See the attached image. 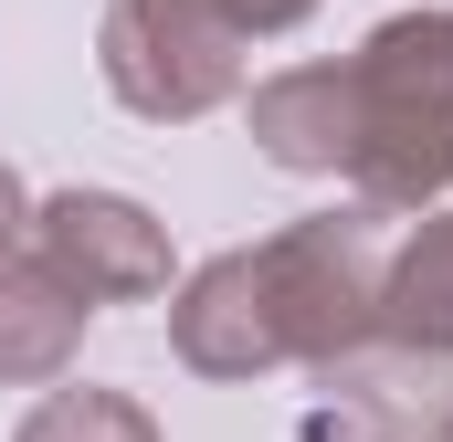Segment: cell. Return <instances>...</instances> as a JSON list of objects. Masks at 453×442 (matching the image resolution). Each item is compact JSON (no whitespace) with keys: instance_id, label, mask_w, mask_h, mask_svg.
Returning <instances> with one entry per match:
<instances>
[{"instance_id":"11","label":"cell","mask_w":453,"mask_h":442,"mask_svg":"<svg viewBox=\"0 0 453 442\" xmlns=\"http://www.w3.org/2000/svg\"><path fill=\"white\" fill-rule=\"evenodd\" d=\"M21 232H32V190H21V169L0 158V253H21Z\"/></svg>"},{"instance_id":"5","label":"cell","mask_w":453,"mask_h":442,"mask_svg":"<svg viewBox=\"0 0 453 442\" xmlns=\"http://www.w3.org/2000/svg\"><path fill=\"white\" fill-rule=\"evenodd\" d=\"M169 347H180V369H201V379H264V369H285L274 306H264V285H253V253H211V263L169 295Z\"/></svg>"},{"instance_id":"12","label":"cell","mask_w":453,"mask_h":442,"mask_svg":"<svg viewBox=\"0 0 453 442\" xmlns=\"http://www.w3.org/2000/svg\"><path fill=\"white\" fill-rule=\"evenodd\" d=\"M433 442H453V379H443V411H433Z\"/></svg>"},{"instance_id":"7","label":"cell","mask_w":453,"mask_h":442,"mask_svg":"<svg viewBox=\"0 0 453 442\" xmlns=\"http://www.w3.org/2000/svg\"><path fill=\"white\" fill-rule=\"evenodd\" d=\"M380 337L401 358H453V211H422L380 263Z\"/></svg>"},{"instance_id":"6","label":"cell","mask_w":453,"mask_h":442,"mask_svg":"<svg viewBox=\"0 0 453 442\" xmlns=\"http://www.w3.org/2000/svg\"><path fill=\"white\" fill-rule=\"evenodd\" d=\"M253 148L296 179H348V148H358V116H348V64H296V74H264L253 85Z\"/></svg>"},{"instance_id":"3","label":"cell","mask_w":453,"mask_h":442,"mask_svg":"<svg viewBox=\"0 0 453 442\" xmlns=\"http://www.w3.org/2000/svg\"><path fill=\"white\" fill-rule=\"evenodd\" d=\"M96 64H106V95L148 126H190L242 95V32L211 0H106Z\"/></svg>"},{"instance_id":"8","label":"cell","mask_w":453,"mask_h":442,"mask_svg":"<svg viewBox=\"0 0 453 442\" xmlns=\"http://www.w3.org/2000/svg\"><path fill=\"white\" fill-rule=\"evenodd\" d=\"M74 347H85V306H74L32 253H0V390L64 379Z\"/></svg>"},{"instance_id":"9","label":"cell","mask_w":453,"mask_h":442,"mask_svg":"<svg viewBox=\"0 0 453 442\" xmlns=\"http://www.w3.org/2000/svg\"><path fill=\"white\" fill-rule=\"evenodd\" d=\"M11 442H158V422H148L127 390H53Z\"/></svg>"},{"instance_id":"4","label":"cell","mask_w":453,"mask_h":442,"mask_svg":"<svg viewBox=\"0 0 453 442\" xmlns=\"http://www.w3.org/2000/svg\"><path fill=\"white\" fill-rule=\"evenodd\" d=\"M32 263L96 316V306H148L169 295V232L127 190H53L32 201Z\"/></svg>"},{"instance_id":"2","label":"cell","mask_w":453,"mask_h":442,"mask_svg":"<svg viewBox=\"0 0 453 442\" xmlns=\"http://www.w3.org/2000/svg\"><path fill=\"white\" fill-rule=\"evenodd\" d=\"M253 253V285L274 306V337H285V369H338L380 337V242H369V211H317L285 221L274 242H242Z\"/></svg>"},{"instance_id":"1","label":"cell","mask_w":453,"mask_h":442,"mask_svg":"<svg viewBox=\"0 0 453 442\" xmlns=\"http://www.w3.org/2000/svg\"><path fill=\"white\" fill-rule=\"evenodd\" d=\"M358 211H422L453 190V11H390L348 53Z\"/></svg>"},{"instance_id":"10","label":"cell","mask_w":453,"mask_h":442,"mask_svg":"<svg viewBox=\"0 0 453 442\" xmlns=\"http://www.w3.org/2000/svg\"><path fill=\"white\" fill-rule=\"evenodd\" d=\"M211 11H222V21L242 32V42H253V32H296V21H306L317 0H211Z\"/></svg>"}]
</instances>
